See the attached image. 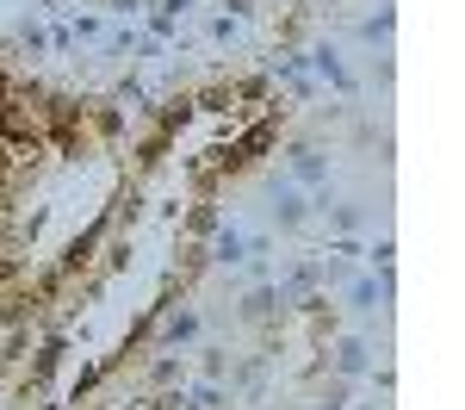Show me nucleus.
I'll use <instances>...</instances> for the list:
<instances>
[{
	"mask_svg": "<svg viewBox=\"0 0 465 410\" xmlns=\"http://www.w3.org/2000/svg\"><path fill=\"white\" fill-rule=\"evenodd\" d=\"M335 367H341V373H360V367H366V348H360V342H348V348L335 355Z\"/></svg>",
	"mask_w": 465,
	"mask_h": 410,
	"instance_id": "f03ea898",
	"label": "nucleus"
},
{
	"mask_svg": "<svg viewBox=\"0 0 465 410\" xmlns=\"http://www.w3.org/2000/svg\"><path fill=\"white\" fill-rule=\"evenodd\" d=\"M273 218L286 224V230H292V224H304V199H298V186H280V181H273Z\"/></svg>",
	"mask_w": 465,
	"mask_h": 410,
	"instance_id": "f257e3e1",
	"label": "nucleus"
}]
</instances>
